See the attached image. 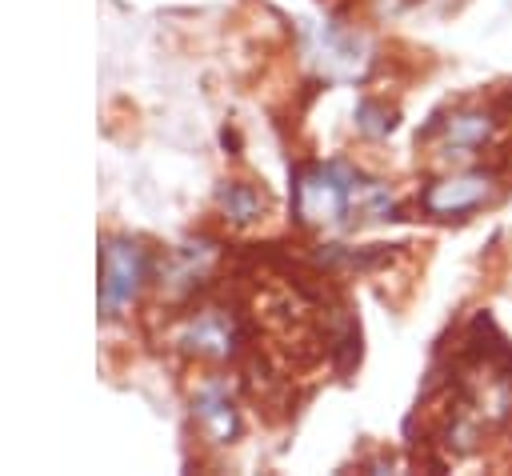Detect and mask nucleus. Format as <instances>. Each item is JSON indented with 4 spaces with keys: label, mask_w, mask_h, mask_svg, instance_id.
Masks as SVG:
<instances>
[{
    "label": "nucleus",
    "mask_w": 512,
    "mask_h": 476,
    "mask_svg": "<svg viewBox=\"0 0 512 476\" xmlns=\"http://www.w3.org/2000/svg\"><path fill=\"white\" fill-rule=\"evenodd\" d=\"M492 196H496L492 172H460V176L432 184L424 192V208L436 216H464V212H476L480 204H488Z\"/></svg>",
    "instance_id": "f257e3e1"
},
{
    "label": "nucleus",
    "mask_w": 512,
    "mask_h": 476,
    "mask_svg": "<svg viewBox=\"0 0 512 476\" xmlns=\"http://www.w3.org/2000/svg\"><path fill=\"white\" fill-rule=\"evenodd\" d=\"M496 120L488 112H456L444 124V156H468L472 148L488 144Z\"/></svg>",
    "instance_id": "f03ea898"
}]
</instances>
